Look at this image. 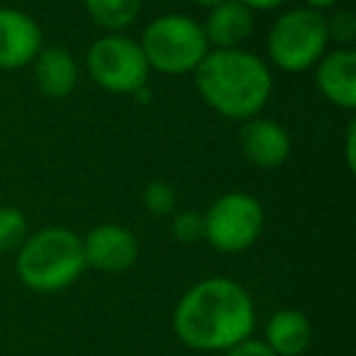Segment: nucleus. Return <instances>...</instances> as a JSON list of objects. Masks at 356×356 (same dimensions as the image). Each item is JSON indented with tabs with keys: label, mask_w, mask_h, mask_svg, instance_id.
<instances>
[{
	"label": "nucleus",
	"mask_w": 356,
	"mask_h": 356,
	"mask_svg": "<svg viewBox=\"0 0 356 356\" xmlns=\"http://www.w3.org/2000/svg\"><path fill=\"white\" fill-rule=\"evenodd\" d=\"M257 322L252 296L225 276L205 278L186 291L173 310V332L198 351H227L249 339Z\"/></svg>",
	"instance_id": "nucleus-1"
},
{
	"label": "nucleus",
	"mask_w": 356,
	"mask_h": 356,
	"mask_svg": "<svg viewBox=\"0 0 356 356\" xmlns=\"http://www.w3.org/2000/svg\"><path fill=\"white\" fill-rule=\"evenodd\" d=\"M200 98L227 120L259 118L273 90L271 69L244 49H210L193 71Z\"/></svg>",
	"instance_id": "nucleus-2"
},
{
	"label": "nucleus",
	"mask_w": 356,
	"mask_h": 356,
	"mask_svg": "<svg viewBox=\"0 0 356 356\" xmlns=\"http://www.w3.org/2000/svg\"><path fill=\"white\" fill-rule=\"evenodd\" d=\"M83 268V242L66 227H47L27 237L15 261L17 278L35 293L64 291Z\"/></svg>",
	"instance_id": "nucleus-3"
},
{
	"label": "nucleus",
	"mask_w": 356,
	"mask_h": 356,
	"mask_svg": "<svg viewBox=\"0 0 356 356\" xmlns=\"http://www.w3.org/2000/svg\"><path fill=\"white\" fill-rule=\"evenodd\" d=\"M139 47L149 69L161 71L166 76L193 74L210 51L203 25L178 13L154 17L144 30Z\"/></svg>",
	"instance_id": "nucleus-4"
},
{
	"label": "nucleus",
	"mask_w": 356,
	"mask_h": 356,
	"mask_svg": "<svg viewBox=\"0 0 356 356\" xmlns=\"http://www.w3.org/2000/svg\"><path fill=\"white\" fill-rule=\"evenodd\" d=\"M327 20L310 8H293L278 15L266 40L268 59L286 74L312 69L327 54Z\"/></svg>",
	"instance_id": "nucleus-5"
},
{
	"label": "nucleus",
	"mask_w": 356,
	"mask_h": 356,
	"mask_svg": "<svg viewBox=\"0 0 356 356\" xmlns=\"http://www.w3.org/2000/svg\"><path fill=\"white\" fill-rule=\"evenodd\" d=\"M264 232V208L249 193H225L203 215V237L222 254H239L259 242Z\"/></svg>",
	"instance_id": "nucleus-6"
},
{
	"label": "nucleus",
	"mask_w": 356,
	"mask_h": 356,
	"mask_svg": "<svg viewBox=\"0 0 356 356\" xmlns=\"http://www.w3.org/2000/svg\"><path fill=\"white\" fill-rule=\"evenodd\" d=\"M86 66L90 79L110 93H139L152 71L139 42L118 32H110L90 44Z\"/></svg>",
	"instance_id": "nucleus-7"
},
{
	"label": "nucleus",
	"mask_w": 356,
	"mask_h": 356,
	"mask_svg": "<svg viewBox=\"0 0 356 356\" xmlns=\"http://www.w3.org/2000/svg\"><path fill=\"white\" fill-rule=\"evenodd\" d=\"M83 242L86 266L98 268L103 273H124L139 259V239L127 227L105 222L93 227Z\"/></svg>",
	"instance_id": "nucleus-8"
},
{
	"label": "nucleus",
	"mask_w": 356,
	"mask_h": 356,
	"mask_svg": "<svg viewBox=\"0 0 356 356\" xmlns=\"http://www.w3.org/2000/svg\"><path fill=\"white\" fill-rule=\"evenodd\" d=\"M44 47L40 22L17 8H0V69L30 66Z\"/></svg>",
	"instance_id": "nucleus-9"
},
{
	"label": "nucleus",
	"mask_w": 356,
	"mask_h": 356,
	"mask_svg": "<svg viewBox=\"0 0 356 356\" xmlns=\"http://www.w3.org/2000/svg\"><path fill=\"white\" fill-rule=\"evenodd\" d=\"M239 147L249 163L259 168H278L291 156V134L286 127L266 118L244 120L239 129Z\"/></svg>",
	"instance_id": "nucleus-10"
},
{
	"label": "nucleus",
	"mask_w": 356,
	"mask_h": 356,
	"mask_svg": "<svg viewBox=\"0 0 356 356\" xmlns=\"http://www.w3.org/2000/svg\"><path fill=\"white\" fill-rule=\"evenodd\" d=\"M315 83L332 105L356 108V51L349 47L327 51L315 64Z\"/></svg>",
	"instance_id": "nucleus-11"
},
{
	"label": "nucleus",
	"mask_w": 356,
	"mask_h": 356,
	"mask_svg": "<svg viewBox=\"0 0 356 356\" xmlns=\"http://www.w3.org/2000/svg\"><path fill=\"white\" fill-rule=\"evenodd\" d=\"M203 32L213 49H242L254 32V10L239 0H225L208 13Z\"/></svg>",
	"instance_id": "nucleus-12"
},
{
	"label": "nucleus",
	"mask_w": 356,
	"mask_h": 356,
	"mask_svg": "<svg viewBox=\"0 0 356 356\" xmlns=\"http://www.w3.org/2000/svg\"><path fill=\"white\" fill-rule=\"evenodd\" d=\"M35 66V83L47 98H69L79 86V64L64 47H42Z\"/></svg>",
	"instance_id": "nucleus-13"
},
{
	"label": "nucleus",
	"mask_w": 356,
	"mask_h": 356,
	"mask_svg": "<svg viewBox=\"0 0 356 356\" xmlns=\"http://www.w3.org/2000/svg\"><path fill=\"white\" fill-rule=\"evenodd\" d=\"M312 341V325L300 310H278L268 317L264 344L276 356H300Z\"/></svg>",
	"instance_id": "nucleus-14"
},
{
	"label": "nucleus",
	"mask_w": 356,
	"mask_h": 356,
	"mask_svg": "<svg viewBox=\"0 0 356 356\" xmlns=\"http://www.w3.org/2000/svg\"><path fill=\"white\" fill-rule=\"evenodd\" d=\"M83 6L95 25L108 32L124 30L142 13V0H83Z\"/></svg>",
	"instance_id": "nucleus-15"
},
{
	"label": "nucleus",
	"mask_w": 356,
	"mask_h": 356,
	"mask_svg": "<svg viewBox=\"0 0 356 356\" xmlns=\"http://www.w3.org/2000/svg\"><path fill=\"white\" fill-rule=\"evenodd\" d=\"M27 239V220L13 205H0V254L20 249Z\"/></svg>",
	"instance_id": "nucleus-16"
},
{
	"label": "nucleus",
	"mask_w": 356,
	"mask_h": 356,
	"mask_svg": "<svg viewBox=\"0 0 356 356\" xmlns=\"http://www.w3.org/2000/svg\"><path fill=\"white\" fill-rule=\"evenodd\" d=\"M144 208L154 215V218H168L176 213V188L166 181H152L147 184L142 193Z\"/></svg>",
	"instance_id": "nucleus-17"
},
{
	"label": "nucleus",
	"mask_w": 356,
	"mask_h": 356,
	"mask_svg": "<svg viewBox=\"0 0 356 356\" xmlns=\"http://www.w3.org/2000/svg\"><path fill=\"white\" fill-rule=\"evenodd\" d=\"M171 234L176 242L193 244L203 239V215L195 210H181L171 215Z\"/></svg>",
	"instance_id": "nucleus-18"
},
{
	"label": "nucleus",
	"mask_w": 356,
	"mask_h": 356,
	"mask_svg": "<svg viewBox=\"0 0 356 356\" xmlns=\"http://www.w3.org/2000/svg\"><path fill=\"white\" fill-rule=\"evenodd\" d=\"M327 35L330 40H337L341 44H349L356 37V17L349 10H339L332 15V20H327Z\"/></svg>",
	"instance_id": "nucleus-19"
},
{
	"label": "nucleus",
	"mask_w": 356,
	"mask_h": 356,
	"mask_svg": "<svg viewBox=\"0 0 356 356\" xmlns=\"http://www.w3.org/2000/svg\"><path fill=\"white\" fill-rule=\"evenodd\" d=\"M225 356H276V354L264 344V339H252V337H249V339L239 341L232 349L225 351Z\"/></svg>",
	"instance_id": "nucleus-20"
},
{
	"label": "nucleus",
	"mask_w": 356,
	"mask_h": 356,
	"mask_svg": "<svg viewBox=\"0 0 356 356\" xmlns=\"http://www.w3.org/2000/svg\"><path fill=\"white\" fill-rule=\"evenodd\" d=\"M344 156H346V166H349V171H354L356 168V122H349V127H346Z\"/></svg>",
	"instance_id": "nucleus-21"
},
{
	"label": "nucleus",
	"mask_w": 356,
	"mask_h": 356,
	"mask_svg": "<svg viewBox=\"0 0 356 356\" xmlns=\"http://www.w3.org/2000/svg\"><path fill=\"white\" fill-rule=\"evenodd\" d=\"M242 6H247L249 10H276L278 6H283L286 0H239Z\"/></svg>",
	"instance_id": "nucleus-22"
},
{
	"label": "nucleus",
	"mask_w": 356,
	"mask_h": 356,
	"mask_svg": "<svg viewBox=\"0 0 356 356\" xmlns=\"http://www.w3.org/2000/svg\"><path fill=\"white\" fill-rule=\"evenodd\" d=\"M339 0H305V6L310 8V10H325V8H332V6H337Z\"/></svg>",
	"instance_id": "nucleus-23"
},
{
	"label": "nucleus",
	"mask_w": 356,
	"mask_h": 356,
	"mask_svg": "<svg viewBox=\"0 0 356 356\" xmlns=\"http://www.w3.org/2000/svg\"><path fill=\"white\" fill-rule=\"evenodd\" d=\"M195 6H200V8H208V10H213V8H218L220 3H225V0H193Z\"/></svg>",
	"instance_id": "nucleus-24"
}]
</instances>
